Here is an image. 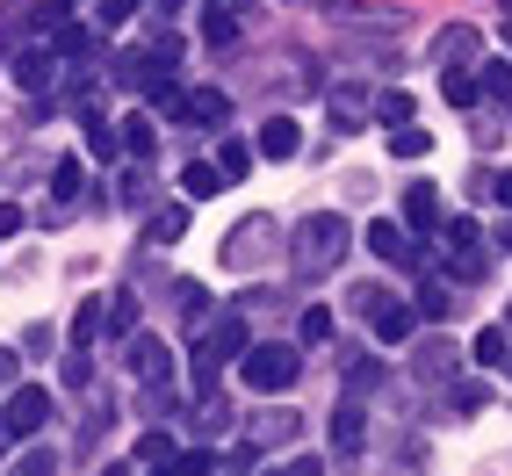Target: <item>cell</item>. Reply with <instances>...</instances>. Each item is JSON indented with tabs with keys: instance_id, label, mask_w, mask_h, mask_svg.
<instances>
[{
	"instance_id": "obj_30",
	"label": "cell",
	"mask_w": 512,
	"mask_h": 476,
	"mask_svg": "<svg viewBox=\"0 0 512 476\" xmlns=\"http://www.w3.org/2000/svg\"><path fill=\"white\" fill-rule=\"evenodd\" d=\"M469 195H484V202H505V210H512V174H498V166H484V174L469 181Z\"/></svg>"
},
{
	"instance_id": "obj_43",
	"label": "cell",
	"mask_w": 512,
	"mask_h": 476,
	"mask_svg": "<svg viewBox=\"0 0 512 476\" xmlns=\"http://www.w3.org/2000/svg\"><path fill=\"white\" fill-rule=\"evenodd\" d=\"M15 376H22V354H15V347H0V390H15Z\"/></svg>"
},
{
	"instance_id": "obj_7",
	"label": "cell",
	"mask_w": 512,
	"mask_h": 476,
	"mask_svg": "<svg viewBox=\"0 0 512 476\" xmlns=\"http://www.w3.org/2000/svg\"><path fill=\"white\" fill-rule=\"evenodd\" d=\"M368 253L390 260V267H419V246H412V231H404L397 217H375L368 224Z\"/></svg>"
},
{
	"instance_id": "obj_35",
	"label": "cell",
	"mask_w": 512,
	"mask_h": 476,
	"mask_svg": "<svg viewBox=\"0 0 512 476\" xmlns=\"http://www.w3.org/2000/svg\"><path fill=\"white\" fill-rule=\"evenodd\" d=\"M448 404H455V412H484L491 390H484V383H448Z\"/></svg>"
},
{
	"instance_id": "obj_45",
	"label": "cell",
	"mask_w": 512,
	"mask_h": 476,
	"mask_svg": "<svg viewBox=\"0 0 512 476\" xmlns=\"http://www.w3.org/2000/svg\"><path fill=\"white\" fill-rule=\"evenodd\" d=\"M210 8H224V15H253V0H210Z\"/></svg>"
},
{
	"instance_id": "obj_38",
	"label": "cell",
	"mask_w": 512,
	"mask_h": 476,
	"mask_svg": "<svg viewBox=\"0 0 512 476\" xmlns=\"http://www.w3.org/2000/svg\"><path fill=\"white\" fill-rule=\"evenodd\" d=\"M94 383V361H87V347H73L65 354V390H87Z\"/></svg>"
},
{
	"instance_id": "obj_4",
	"label": "cell",
	"mask_w": 512,
	"mask_h": 476,
	"mask_svg": "<svg viewBox=\"0 0 512 476\" xmlns=\"http://www.w3.org/2000/svg\"><path fill=\"white\" fill-rule=\"evenodd\" d=\"M238 376H246V390H260V397H282V390L303 376V354L282 347V339H267V347H246V354H238Z\"/></svg>"
},
{
	"instance_id": "obj_9",
	"label": "cell",
	"mask_w": 512,
	"mask_h": 476,
	"mask_svg": "<svg viewBox=\"0 0 512 476\" xmlns=\"http://www.w3.org/2000/svg\"><path fill=\"white\" fill-rule=\"evenodd\" d=\"M455 368H462L455 339H426V347L412 354V376H419V383H455Z\"/></svg>"
},
{
	"instance_id": "obj_3",
	"label": "cell",
	"mask_w": 512,
	"mask_h": 476,
	"mask_svg": "<svg viewBox=\"0 0 512 476\" xmlns=\"http://www.w3.org/2000/svg\"><path fill=\"white\" fill-rule=\"evenodd\" d=\"M253 339H246V311H231L224 325H202V347H195V397L202 390H217V376H224V361H238Z\"/></svg>"
},
{
	"instance_id": "obj_10",
	"label": "cell",
	"mask_w": 512,
	"mask_h": 476,
	"mask_svg": "<svg viewBox=\"0 0 512 476\" xmlns=\"http://www.w3.org/2000/svg\"><path fill=\"white\" fill-rule=\"evenodd\" d=\"M375 339H390V347H404V339H412V325H419V303H397V296H383L375 303Z\"/></svg>"
},
{
	"instance_id": "obj_46",
	"label": "cell",
	"mask_w": 512,
	"mask_h": 476,
	"mask_svg": "<svg viewBox=\"0 0 512 476\" xmlns=\"http://www.w3.org/2000/svg\"><path fill=\"white\" fill-rule=\"evenodd\" d=\"M8 440H15V433H8V412H0V455H8Z\"/></svg>"
},
{
	"instance_id": "obj_28",
	"label": "cell",
	"mask_w": 512,
	"mask_h": 476,
	"mask_svg": "<svg viewBox=\"0 0 512 476\" xmlns=\"http://www.w3.org/2000/svg\"><path fill=\"white\" fill-rule=\"evenodd\" d=\"M296 426H303V419L282 404V412H260V419H253V440H260V448H267V440H296Z\"/></svg>"
},
{
	"instance_id": "obj_40",
	"label": "cell",
	"mask_w": 512,
	"mask_h": 476,
	"mask_svg": "<svg viewBox=\"0 0 512 476\" xmlns=\"http://www.w3.org/2000/svg\"><path fill=\"white\" fill-rule=\"evenodd\" d=\"M202 37H210V44H231V37H238V15L210 8V22H202Z\"/></svg>"
},
{
	"instance_id": "obj_20",
	"label": "cell",
	"mask_w": 512,
	"mask_h": 476,
	"mask_svg": "<svg viewBox=\"0 0 512 476\" xmlns=\"http://www.w3.org/2000/svg\"><path fill=\"white\" fill-rule=\"evenodd\" d=\"M253 159H260V145L224 138V145H217V174H224V181H246V174H253Z\"/></svg>"
},
{
	"instance_id": "obj_33",
	"label": "cell",
	"mask_w": 512,
	"mask_h": 476,
	"mask_svg": "<svg viewBox=\"0 0 512 476\" xmlns=\"http://www.w3.org/2000/svg\"><path fill=\"white\" fill-rule=\"evenodd\" d=\"M412 303H419V318H433V325H440V318H448V311H455V296H448V289H440V282H426V289H419Z\"/></svg>"
},
{
	"instance_id": "obj_39",
	"label": "cell",
	"mask_w": 512,
	"mask_h": 476,
	"mask_svg": "<svg viewBox=\"0 0 512 476\" xmlns=\"http://www.w3.org/2000/svg\"><path fill=\"white\" fill-rule=\"evenodd\" d=\"M138 8H145V0H101V15H94V22H101V29H123Z\"/></svg>"
},
{
	"instance_id": "obj_19",
	"label": "cell",
	"mask_w": 512,
	"mask_h": 476,
	"mask_svg": "<svg viewBox=\"0 0 512 476\" xmlns=\"http://www.w3.org/2000/svg\"><path fill=\"white\" fill-rule=\"evenodd\" d=\"M87 152L94 159H123V123H109V116L87 109Z\"/></svg>"
},
{
	"instance_id": "obj_1",
	"label": "cell",
	"mask_w": 512,
	"mask_h": 476,
	"mask_svg": "<svg viewBox=\"0 0 512 476\" xmlns=\"http://www.w3.org/2000/svg\"><path fill=\"white\" fill-rule=\"evenodd\" d=\"M347 246H354L347 217H339V210H311V217L289 231V275L296 282H325V275H339Z\"/></svg>"
},
{
	"instance_id": "obj_26",
	"label": "cell",
	"mask_w": 512,
	"mask_h": 476,
	"mask_svg": "<svg viewBox=\"0 0 512 476\" xmlns=\"http://www.w3.org/2000/svg\"><path fill=\"white\" fill-rule=\"evenodd\" d=\"M123 152H130V159H152V152H159L152 116H123Z\"/></svg>"
},
{
	"instance_id": "obj_42",
	"label": "cell",
	"mask_w": 512,
	"mask_h": 476,
	"mask_svg": "<svg viewBox=\"0 0 512 476\" xmlns=\"http://www.w3.org/2000/svg\"><path fill=\"white\" fill-rule=\"evenodd\" d=\"M22 469H29V476H51V469H58V448H29Z\"/></svg>"
},
{
	"instance_id": "obj_31",
	"label": "cell",
	"mask_w": 512,
	"mask_h": 476,
	"mask_svg": "<svg viewBox=\"0 0 512 476\" xmlns=\"http://www.w3.org/2000/svg\"><path fill=\"white\" fill-rule=\"evenodd\" d=\"M109 332H138V289H116L109 296Z\"/></svg>"
},
{
	"instance_id": "obj_6",
	"label": "cell",
	"mask_w": 512,
	"mask_h": 476,
	"mask_svg": "<svg viewBox=\"0 0 512 476\" xmlns=\"http://www.w3.org/2000/svg\"><path fill=\"white\" fill-rule=\"evenodd\" d=\"M0 412H8V433H15V440H37V433L51 426V390H44V383H15Z\"/></svg>"
},
{
	"instance_id": "obj_17",
	"label": "cell",
	"mask_w": 512,
	"mask_h": 476,
	"mask_svg": "<svg viewBox=\"0 0 512 476\" xmlns=\"http://www.w3.org/2000/svg\"><path fill=\"white\" fill-rule=\"evenodd\" d=\"M181 231H188V210H181V202H166V210L145 217V246H174Z\"/></svg>"
},
{
	"instance_id": "obj_22",
	"label": "cell",
	"mask_w": 512,
	"mask_h": 476,
	"mask_svg": "<svg viewBox=\"0 0 512 476\" xmlns=\"http://www.w3.org/2000/svg\"><path fill=\"white\" fill-rule=\"evenodd\" d=\"M51 51H58L65 65H73V58H87V51H94V37H87V29H80L73 15H65V22H51Z\"/></svg>"
},
{
	"instance_id": "obj_12",
	"label": "cell",
	"mask_w": 512,
	"mask_h": 476,
	"mask_svg": "<svg viewBox=\"0 0 512 476\" xmlns=\"http://www.w3.org/2000/svg\"><path fill=\"white\" fill-rule=\"evenodd\" d=\"M469 354H476V368H512V332L505 325H484L469 339Z\"/></svg>"
},
{
	"instance_id": "obj_48",
	"label": "cell",
	"mask_w": 512,
	"mask_h": 476,
	"mask_svg": "<svg viewBox=\"0 0 512 476\" xmlns=\"http://www.w3.org/2000/svg\"><path fill=\"white\" fill-rule=\"evenodd\" d=\"M505 15H512V0H505Z\"/></svg>"
},
{
	"instance_id": "obj_2",
	"label": "cell",
	"mask_w": 512,
	"mask_h": 476,
	"mask_svg": "<svg viewBox=\"0 0 512 476\" xmlns=\"http://www.w3.org/2000/svg\"><path fill=\"white\" fill-rule=\"evenodd\" d=\"M275 246H282V224L275 217H267V210H253V217H238L231 231H224V267H231V275H253V267H267V260H275Z\"/></svg>"
},
{
	"instance_id": "obj_25",
	"label": "cell",
	"mask_w": 512,
	"mask_h": 476,
	"mask_svg": "<svg viewBox=\"0 0 512 476\" xmlns=\"http://www.w3.org/2000/svg\"><path fill=\"white\" fill-rule=\"evenodd\" d=\"M130 368H138V376H166V347L152 332H130Z\"/></svg>"
},
{
	"instance_id": "obj_34",
	"label": "cell",
	"mask_w": 512,
	"mask_h": 476,
	"mask_svg": "<svg viewBox=\"0 0 512 476\" xmlns=\"http://www.w3.org/2000/svg\"><path fill=\"white\" fill-rule=\"evenodd\" d=\"M332 123H339V138H347V130H361V94H354V87L332 94Z\"/></svg>"
},
{
	"instance_id": "obj_11",
	"label": "cell",
	"mask_w": 512,
	"mask_h": 476,
	"mask_svg": "<svg viewBox=\"0 0 512 476\" xmlns=\"http://www.w3.org/2000/svg\"><path fill=\"white\" fill-rule=\"evenodd\" d=\"M253 145H260V159H296L303 152V130H296V116H267Z\"/></svg>"
},
{
	"instance_id": "obj_15",
	"label": "cell",
	"mask_w": 512,
	"mask_h": 476,
	"mask_svg": "<svg viewBox=\"0 0 512 476\" xmlns=\"http://www.w3.org/2000/svg\"><path fill=\"white\" fill-rule=\"evenodd\" d=\"M101 332H109V296H87L73 311V347H94Z\"/></svg>"
},
{
	"instance_id": "obj_29",
	"label": "cell",
	"mask_w": 512,
	"mask_h": 476,
	"mask_svg": "<svg viewBox=\"0 0 512 476\" xmlns=\"http://www.w3.org/2000/svg\"><path fill=\"white\" fill-rule=\"evenodd\" d=\"M174 455H181V448H174V433H145V440H138V469H159V462L174 469Z\"/></svg>"
},
{
	"instance_id": "obj_14",
	"label": "cell",
	"mask_w": 512,
	"mask_h": 476,
	"mask_svg": "<svg viewBox=\"0 0 512 476\" xmlns=\"http://www.w3.org/2000/svg\"><path fill=\"white\" fill-rule=\"evenodd\" d=\"M404 224H412V231H433V224H440V195H433V181H412V188H404Z\"/></svg>"
},
{
	"instance_id": "obj_32",
	"label": "cell",
	"mask_w": 512,
	"mask_h": 476,
	"mask_svg": "<svg viewBox=\"0 0 512 476\" xmlns=\"http://www.w3.org/2000/svg\"><path fill=\"white\" fill-rule=\"evenodd\" d=\"M296 339H303V347H325V339H332V311H325V303H311V311H303Z\"/></svg>"
},
{
	"instance_id": "obj_23",
	"label": "cell",
	"mask_w": 512,
	"mask_h": 476,
	"mask_svg": "<svg viewBox=\"0 0 512 476\" xmlns=\"http://www.w3.org/2000/svg\"><path fill=\"white\" fill-rule=\"evenodd\" d=\"M217 188H224V174H217V159H195L188 174H181V195H188V202H210Z\"/></svg>"
},
{
	"instance_id": "obj_21",
	"label": "cell",
	"mask_w": 512,
	"mask_h": 476,
	"mask_svg": "<svg viewBox=\"0 0 512 476\" xmlns=\"http://www.w3.org/2000/svg\"><path fill=\"white\" fill-rule=\"evenodd\" d=\"M174 311H181V325H188V332L210 325V296H202V282H174Z\"/></svg>"
},
{
	"instance_id": "obj_18",
	"label": "cell",
	"mask_w": 512,
	"mask_h": 476,
	"mask_svg": "<svg viewBox=\"0 0 512 476\" xmlns=\"http://www.w3.org/2000/svg\"><path fill=\"white\" fill-rule=\"evenodd\" d=\"M58 65H65V58H58V51H29V58H22V65H15V80H22V87H29V94H44V87H51V80H58Z\"/></svg>"
},
{
	"instance_id": "obj_36",
	"label": "cell",
	"mask_w": 512,
	"mask_h": 476,
	"mask_svg": "<svg viewBox=\"0 0 512 476\" xmlns=\"http://www.w3.org/2000/svg\"><path fill=\"white\" fill-rule=\"evenodd\" d=\"M375 116H383V123H404V116H412V94H404V87L375 94Z\"/></svg>"
},
{
	"instance_id": "obj_41",
	"label": "cell",
	"mask_w": 512,
	"mask_h": 476,
	"mask_svg": "<svg viewBox=\"0 0 512 476\" xmlns=\"http://www.w3.org/2000/svg\"><path fill=\"white\" fill-rule=\"evenodd\" d=\"M116 188H123V210H145V174H123Z\"/></svg>"
},
{
	"instance_id": "obj_13",
	"label": "cell",
	"mask_w": 512,
	"mask_h": 476,
	"mask_svg": "<svg viewBox=\"0 0 512 476\" xmlns=\"http://www.w3.org/2000/svg\"><path fill=\"white\" fill-rule=\"evenodd\" d=\"M433 58H440V65H469V58H476V29H469V22H448V29L433 37Z\"/></svg>"
},
{
	"instance_id": "obj_27",
	"label": "cell",
	"mask_w": 512,
	"mask_h": 476,
	"mask_svg": "<svg viewBox=\"0 0 512 476\" xmlns=\"http://www.w3.org/2000/svg\"><path fill=\"white\" fill-rule=\"evenodd\" d=\"M390 152H397V159H426V152H433V138H426L412 116H404V123H390Z\"/></svg>"
},
{
	"instance_id": "obj_24",
	"label": "cell",
	"mask_w": 512,
	"mask_h": 476,
	"mask_svg": "<svg viewBox=\"0 0 512 476\" xmlns=\"http://www.w3.org/2000/svg\"><path fill=\"white\" fill-rule=\"evenodd\" d=\"M73 202H80V159H58V174H51V217L73 210Z\"/></svg>"
},
{
	"instance_id": "obj_47",
	"label": "cell",
	"mask_w": 512,
	"mask_h": 476,
	"mask_svg": "<svg viewBox=\"0 0 512 476\" xmlns=\"http://www.w3.org/2000/svg\"><path fill=\"white\" fill-rule=\"evenodd\" d=\"M505 51H512V15H505Z\"/></svg>"
},
{
	"instance_id": "obj_16",
	"label": "cell",
	"mask_w": 512,
	"mask_h": 476,
	"mask_svg": "<svg viewBox=\"0 0 512 476\" xmlns=\"http://www.w3.org/2000/svg\"><path fill=\"white\" fill-rule=\"evenodd\" d=\"M361 440H368L361 404H339V412H332V448H339V455H361Z\"/></svg>"
},
{
	"instance_id": "obj_44",
	"label": "cell",
	"mask_w": 512,
	"mask_h": 476,
	"mask_svg": "<svg viewBox=\"0 0 512 476\" xmlns=\"http://www.w3.org/2000/svg\"><path fill=\"white\" fill-rule=\"evenodd\" d=\"M15 231H22V210H15V202H0V246H8Z\"/></svg>"
},
{
	"instance_id": "obj_8",
	"label": "cell",
	"mask_w": 512,
	"mask_h": 476,
	"mask_svg": "<svg viewBox=\"0 0 512 476\" xmlns=\"http://www.w3.org/2000/svg\"><path fill=\"white\" fill-rule=\"evenodd\" d=\"M174 116H181V123H202V130H217V123L231 116V94H224V87H188Z\"/></svg>"
},
{
	"instance_id": "obj_37",
	"label": "cell",
	"mask_w": 512,
	"mask_h": 476,
	"mask_svg": "<svg viewBox=\"0 0 512 476\" xmlns=\"http://www.w3.org/2000/svg\"><path fill=\"white\" fill-rule=\"evenodd\" d=\"M484 94L512 101V58H491V65H484Z\"/></svg>"
},
{
	"instance_id": "obj_5",
	"label": "cell",
	"mask_w": 512,
	"mask_h": 476,
	"mask_svg": "<svg viewBox=\"0 0 512 476\" xmlns=\"http://www.w3.org/2000/svg\"><path fill=\"white\" fill-rule=\"evenodd\" d=\"M440 267L455 282H484V231H476V217L440 224Z\"/></svg>"
}]
</instances>
